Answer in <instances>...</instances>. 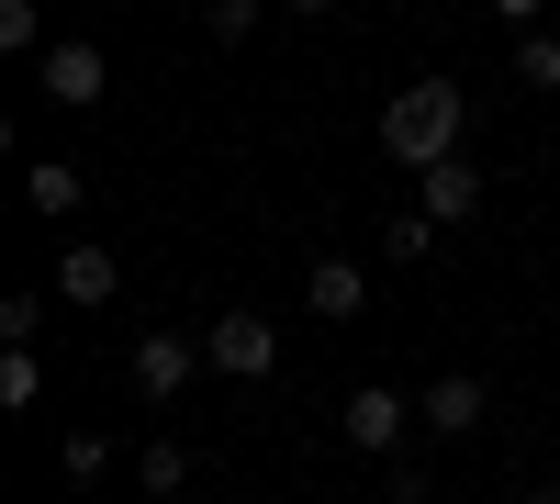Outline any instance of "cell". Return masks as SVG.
I'll list each match as a JSON object with an SVG mask.
<instances>
[{
	"instance_id": "cell-1",
	"label": "cell",
	"mask_w": 560,
	"mask_h": 504,
	"mask_svg": "<svg viewBox=\"0 0 560 504\" xmlns=\"http://www.w3.org/2000/svg\"><path fill=\"white\" fill-rule=\"evenodd\" d=\"M459 134H471V90H459V79H404L393 102H382V157L393 168L459 157Z\"/></svg>"
},
{
	"instance_id": "cell-2",
	"label": "cell",
	"mask_w": 560,
	"mask_h": 504,
	"mask_svg": "<svg viewBox=\"0 0 560 504\" xmlns=\"http://www.w3.org/2000/svg\"><path fill=\"white\" fill-rule=\"evenodd\" d=\"M202 371L213 382H269L280 371V326H269V314H213V326H202Z\"/></svg>"
},
{
	"instance_id": "cell-3",
	"label": "cell",
	"mask_w": 560,
	"mask_h": 504,
	"mask_svg": "<svg viewBox=\"0 0 560 504\" xmlns=\"http://www.w3.org/2000/svg\"><path fill=\"white\" fill-rule=\"evenodd\" d=\"M337 437H348V448H370V460H404V437H415V403H404L393 382H359V392L337 403Z\"/></svg>"
},
{
	"instance_id": "cell-4",
	"label": "cell",
	"mask_w": 560,
	"mask_h": 504,
	"mask_svg": "<svg viewBox=\"0 0 560 504\" xmlns=\"http://www.w3.org/2000/svg\"><path fill=\"white\" fill-rule=\"evenodd\" d=\"M191 371H202V337H179V326H147L124 348V382L147 392V403H168V392H191Z\"/></svg>"
},
{
	"instance_id": "cell-5",
	"label": "cell",
	"mask_w": 560,
	"mask_h": 504,
	"mask_svg": "<svg viewBox=\"0 0 560 504\" xmlns=\"http://www.w3.org/2000/svg\"><path fill=\"white\" fill-rule=\"evenodd\" d=\"M34 90H45V102H68V113H90V102L113 90V57H102L90 34H68V45H45V57H34Z\"/></svg>"
},
{
	"instance_id": "cell-6",
	"label": "cell",
	"mask_w": 560,
	"mask_h": 504,
	"mask_svg": "<svg viewBox=\"0 0 560 504\" xmlns=\"http://www.w3.org/2000/svg\"><path fill=\"white\" fill-rule=\"evenodd\" d=\"M113 292H124V258H113V247H68V258H57V303H68V314H102Z\"/></svg>"
},
{
	"instance_id": "cell-7",
	"label": "cell",
	"mask_w": 560,
	"mask_h": 504,
	"mask_svg": "<svg viewBox=\"0 0 560 504\" xmlns=\"http://www.w3.org/2000/svg\"><path fill=\"white\" fill-rule=\"evenodd\" d=\"M303 303L325 314V326H359V314H370V281H359V258H314V269H303Z\"/></svg>"
},
{
	"instance_id": "cell-8",
	"label": "cell",
	"mask_w": 560,
	"mask_h": 504,
	"mask_svg": "<svg viewBox=\"0 0 560 504\" xmlns=\"http://www.w3.org/2000/svg\"><path fill=\"white\" fill-rule=\"evenodd\" d=\"M415 426H427V437H471V426H482V382H471V371H438L427 403H415Z\"/></svg>"
},
{
	"instance_id": "cell-9",
	"label": "cell",
	"mask_w": 560,
	"mask_h": 504,
	"mask_svg": "<svg viewBox=\"0 0 560 504\" xmlns=\"http://www.w3.org/2000/svg\"><path fill=\"white\" fill-rule=\"evenodd\" d=\"M415 179H427V224H438V236L482 213V168L471 157H438V168H415Z\"/></svg>"
},
{
	"instance_id": "cell-10",
	"label": "cell",
	"mask_w": 560,
	"mask_h": 504,
	"mask_svg": "<svg viewBox=\"0 0 560 504\" xmlns=\"http://www.w3.org/2000/svg\"><path fill=\"white\" fill-rule=\"evenodd\" d=\"M23 202H34L45 224H68V213L90 202V168H68V157H34V168H23Z\"/></svg>"
},
{
	"instance_id": "cell-11",
	"label": "cell",
	"mask_w": 560,
	"mask_h": 504,
	"mask_svg": "<svg viewBox=\"0 0 560 504\" xmlns=\"http://www.w3.org/2000/svg\"><path fill=\"white\" fill-rule=\"evenodd\" d=\"M135 482H147V504H168L179 482H191V448H179V437H147V448H135Z\"/></svg>"
},
{
	"instance_id": "cell-12",
	"label": "cell",
	"mask_w": 560,
	"mask_h": 504,
	"mask_svg": "<svg viewBox=\"0 0 560 504\" xmlns=\"http://www.w3.org/2000/svg\"><path fill=\"white\" fill-rule=\"evenodd\" d=\"M45 403V359L34 348H0V415H34Z\"/></svg>"
},
{
	"instance_id": "cell-13",
	"label": "cell",
	"mask_w": 560,
	"mask_h": 504,
	"mask_svg": "<svg viewBox=\"0 0 560 504\" xmlns=\"http://www.w3.org/2000/svg\"><path fill=\"white\" fill-rule=\"evenodd\" d=\"M516 90L560 102V34H516Z\"/></svg>"
},
{
	"instance_id": "cell-14",
	"label": "cell",
	"mask_w": 560,
	"mask_h": 504,
	"mask_svg": "<svg viewBox=\"0 0 560 504\" xmlns=\"http://www.w3.org/2000/svg\"><path fill=\"white\" fill-rule=\"evenodd\" d=\"M258 23H269V0H202V34L213 45H247Z\"/></svg>"
},
{
	"instance_id": "cell-15",
	"label": "cell",
	"mask_w": 560,
	"mask_h": 504,
	"mask_svg": "<svg viewBox=\"0 0 560 504\" xmlns=\"http://www.w3.org/2000/svg\"><path fill=\"white\" fill-rule=\"evenodd\" d=\"M0 57H45V12L34 0H0Z\"/></svg>"
},
{
	"instance_id": "cell-16",
	"label": "cell",
	"mask_w": 560,
	"mask_h": 504,
	"mask_svg": "<svg viewBox=\"0 0 560 504\" xmlns=\"http://www.w3.org/2000/svg\"><path fill=\"white\" fill-rule=\"evenodd\" d=\"M382 247H393V258H415V269H427V258H438V224H427V213H393V236H382Z\"/></svg>"
},
{
	"instance_id": "cell-17",
	"label": "cell",
	"mask_w": 560,
	"mask_h": 504,
	"mask_svg": "<svg viewBox=\"0 0 560 504\" xmlns=\"http://www.w3.org/2000/svg\"><path fill=\"white\" fill-rule=\"evenodd\" d=\"M34 326H45V292H12V303H0V348H34Z\"/></svg>"
},
{
	"instance_id": "cell-18",
	"label": "cell",
	"mask_w": 560,
	"mask_h": 504,
	"mask_svg": "<svg viewBox=\"0 0 560 504\" xmlns=\"http://www.w3.org/2000/svg\"><path fill=\"white\" fill-rule=\"evenodd\" d=\"M57 460H68V482H102V471H113V437H68Z\"/></svg>"
},
{
	"instance_id": "cell-19",
	"label": "cell",
	"mask_w": 560,
	"mask_h": 504,
	"mask_svg": "<svg viewBox=\"0 0 560 504\" xmlns=\"http://www.w3.org/2000/svg\"><path fill=\"white\" fill-rule=\"evenodd\" d=\"M538 12L549 0H493V23H516V34H538Z\"/></svg>"
},
{
	"instance_id": "cell-20",
	"label": "cell",
	"mask_w": 560,
	"mask_h": 504,
	"mask_svg": "<svg viewBox=\"0 0 560 504\" xmlns=\"http://www.w3.org/2000/svg\"><path fill=\"white\" fill-rule=\"evenodd\" d=\"M280 12H303V23H325V12H337V0H280Z\"/></svg>"
},
{
	"instance_id": "cell-21",
	"label": "cell",
	"mask_w": 560,
	"mask_h": 504,
	"mask_svg": "<svg viewBox=\"0 0 560 504\" xmlns=\"http://www.w3.org/2000/svg\"><path fill=\"white\" fill-rule=\"evenodd\" d=\"M504 504H560V493H549V482H538V493H504Z\"/></svg>"
}]
</instances>
